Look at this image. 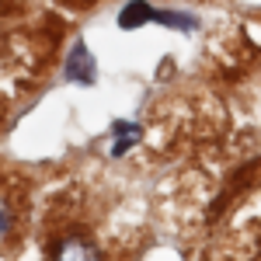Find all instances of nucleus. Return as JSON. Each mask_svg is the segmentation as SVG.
<instances>
[{
  "label": "nucleus",
  "instance_id": "obj_4",
  "mask_svg": "<svg viewBox=\"0 0 261 261\" xmlns=\"http://www.w3.org/2000/svg\"><path fill=\"white\" fill-rule=\"evenodd\" d=\"M136 140H140V125H133V122L115 125V150H112V153H125Z\"/></svg>",
  "mask_w": 261,
  "mask_h": 261
},
{
  "label": "nucleus",
  "instance_id": "obj_5",
  "mask_svg": "<svg viewBox=\"0 0 261 261\" xmlns=\"http://www.w3.org/2000/svg\"><path fill=\"white\" fill-rule=\"evenodd\" d=\"M11 226H14V213H11V205L7 199H0V241L11 233Z\"/></svg>",
  "mask_w": 261,
  "mask_h": 261
},
{
  "label": "nucleus",
  "instance_id": "obj_3",
  "mask_svg": "<svg viewBox=\"0 0 261 261\" xmlns=\"http://www.w3.org/2000/svg\"><path fill=\"white\" fill-rule=\"evenodd\" d=\"M146 18H153V11H150L146 4L136 0V4H129V7L119 14V24H122V28H136V24H143Z\"/></svg>",
  "mask_w": 261,
  "mask_h": 261
},
{
  "label": "nucleus",
  "instance_id": "obj_1",
  "mask_svg": "<svg viewBox=\"0 0 261 261\" xmlns=\"http://www.w3.org/2000/svg\"><path fill=\"white\" fill-rule=\"evenodd\" d=\"M66 81L73 84H94V56L87 53V45L77 42L70 60H66Z\"/></svg>",
  "mask_w": 261,
  "mask_h": 261
},
{
  "label": "nucleus",
  "instance_id": "obj_2",
  "mask_svg": "<svg viewBox=\"0 0 261 261\" xmlns=\"http://www.w3.org/2000/svg\"><path fill=\"white\" fill-rule=\"evenodd\" d=\"M56 258H70V261H84V258H98V244L87 237H66L53 247Z\"/></svg>",
  "mask_w": 261,
  "mask_h": 261
}]
</instances>
